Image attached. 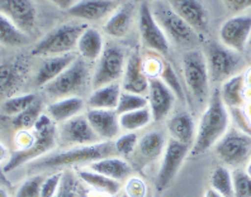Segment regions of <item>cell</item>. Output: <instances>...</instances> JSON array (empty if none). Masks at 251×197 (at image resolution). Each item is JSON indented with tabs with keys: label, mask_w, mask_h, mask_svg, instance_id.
Wrapping results in <instances>:
<instances>
[{
	"label": "cell",
	"mask_w": 251,
	"mask_h": 197,
	"mask_svg": "<svg viewBox=\"0 0 251 197\" xmlns=\"http://www.w3.org/2000/svg\"><path fill=\"white\" fill-rule=\"evenodd\" d=\"M230 121L231 111L221 99L220 88H216L212 91L211 97L197 125L196 140L190 154L196 157L215 148L221 138L230 129Z\"/></svg>",
	"instance_id": "cell-1"
},
{
	"label": "cell",
	"mask_w": 251,
	"mask_h": 197,
	"mask_svg": "<svg viewBox=\"0 0 251 197\" xmlns=\"http://www.w3.org/2000/svg\"><path fill=\"white\" fill-rule=\"evenodd\" d=\"M117 155L113 142H100L92 146L71 147L62 148L56 153H49L45 157L31 162V168L34 171L61 170L73 166H89L101 158Z\"/></svg>",
	"instance_id": "cell-2"
},
{
	"label": "cell",
	"mask_w": 251,
	"mask_h": 197,
	"mask_svg": "<svg viewBox=\"0 0 251 197\" xmlns=\"http://www.w3.org/2000/svg\"><path fill=\"white\" fill-rule=\"evenodd\" d=\"M57 146V125L45 112L33 128V139L31 144L27 148L18 149L14 154L10 155L4 166V172H12L22 164L40 159Z\"/></svg>",
	"instance_id": "cell-3"
},
{
	"label": "cell",
	"mask_w": 251,
	"mask_h": 197,
	"mask_svg": "<svg viewBox=\"0 0 251 197\" xmlns=\"http://www.w3.org/2000/svg\"><path fill=\"white\" fill-rule=\"evenodd\" d=\"M181 73L190 96L199 104L208 103L212 82L204 52L198 49L185 52L181 57Z\"/></svg>",
	"instance_id": "cell-4"
},
{
	"label": "cell",
	"mask_w": 251,
	"mask_h": 197,
	"mask_svg": "<svg viewBox=\"0 0 251 197\" xmlns=\"http://www.w3.org/2000/svg\"><path fill=\"white\" fill-rule=\"evenodd\" d=\"M88 64V61L77 57L57 79L43 88L45 95L51 101L64 97L80 96L86 86H92L93 71Z\"/></svg>",
	"instance_id": "cell-5"
},
{
	"label": "cell",
	"mask_w": 251,
	"mask_h": 197,
	"mask_svg": "<svg viewBox=\"0 0 251 197\" xmlns=\"http://www.w3.org/2000/svg\"><path fill=\"white\" fill-rule=\"evenodd\" d=\"M150 6L169 42L183 47L197 42L199 34L194 32L193 28L180 15L174 12L168 0H151Z\"/></svg>",
	"instance_id": "cell-6"
},
{
	"label": "cell",
	"mask_w": 251,
	"mask_h": 197,
	"mask_svg": "<svg viewBox=\"0 0 251 197\" xmlns=\"http://www.w3.org/2000/svg\"><path fill=\"white\" fill-rule=\"evenodd\" d=\"M86 25L83 23H65L41 38L32 48V55L40 57H52L71 53L76 48L80 34Z\"/></svg>",
	"instance_id": "cell-7"
},
{
	"label": "cell",
	"mask_w": 251,
	"mask_h": 197,
	"mask_svg": "<svg viewBox=\"0 0 251 197\" xmlns=\"http://www.w3.org/2000/svg\"><path fill=\"white\" fill-rule=\"evenodd\" d=\"M213 149L224 166L244 168L251 158V134L241 128H230Z\"/></svg>",
	"instance_id": "cell-8"
},
{
	"label": "cell",
	"mask_w": 251,
	"mask_h": 197,
	"mask_svg": "<svg viewBox=\"0 0 251 197\" xmlns=\"http://www.w3.org/2000/svg\"><path fill=\"white\" fill-rule=\"evenodd\" d=\"M128 56L121 45L107 43L104 51L95 62L92 73V90L101 86L120 82L125 72L126 62Z\"/></svg>",
	"instance_id": "cell-9"
},
{
	"label": "cell",
	"mask_w": 251,
	"mask_h": 197,
	"mask_svg": "<svg viewBox=\"0 0 251 197\" xmlns=\"http://www.w3.org/2000/svg\"><path fill=\"white\" fill-rule=\"evenodd\" d=\"M209 77L213 84H224L226 80L240 73L241 57L239 52L227 48L221 42H212L204 52Z\"/></svg>",
	"instance_id": "cell-10"
},
{
	"label": "cell",
	"mask_w": 251,
	"mask_h": 197,
	"mask_svg": "<svg viewBox=\"0 0 251 197\" xmlns=\"http://www.w3.org/2000/svg\"><path fill=\"white\" fill-rule=\"evenodd\" d=\"M192 151V147L169 138L165 151L161 155L159 171L155 178V187L157 191H164L170 186L178 172L180 171L185 158Z\"/></svg>",
	"instance_id": "cell-11"
},
{
	"label": "cell",
	"mask_w": 251,
	"mask_h": 197,
	"mask_svg": "<svg viewBox=\"0 0 251 197\" xmlns=\"http://www.w3.org/2000/svg\"><path fill=\"white\" fill-rule=\"evenodd\" d=\"M137 15L138 32H140L142 44L147 49H151L160 55H168L169 49H170V42L153 17L150 3L147 0H144L140 4Z\"/></svg>",
	"instance_id": "cell-12"
},
{
	"label": "cell",
	"mask_w": 251,
	"mask_h": 197,
	"mask_svg": "<svg viewBox=\"0 0 251 197\" xmlns=\"http://www.w3.org/2000/svg\"><path fill=\"white\" fill-rule=\"evenodd\" d=\"M100 142L85 114H80L57 125V144L61 148L92 146Z\"/></svg>",
	"instance_id": "cell-13"
},
{
	"label": "cell",
	"mask_w": 251,
	"mask_h": 197,
	"mask_svg": "<svg viewBox=\"0 0 251 197\" xmlns=\"http://www.w3.org/2000/svg\"><path fill=\"white\" fill-rule=\"evenodd\" d=\"M220 42L235 52H244L251 38V14H235L222 23L218 32Z\"/></svg>",
	"instance_id": "cell-14"
},
{
	"label": "cell",
	"mask_w": 251,
	"mask_h": 197,
	"mask_svg": "<svg viewBox=\"0 0 251 197\" xmlns=\"http://www.w3.org/2000/svg\"><path fill=\"white\" fill-rule=\"evenodd\" d=\"M0 13L25 34L36 27L37 6L33 0H0Z\"/></svg>",
	"instance_id": "cell-15"
},
{
	"label": "cell",
	"mask_w": 251,
	"mask_h": 197,
	"mask_svg": "<svg viewBox=\"0 0 251 197\" xmlns=\"http://www.w3.org/2000/svg\"><path fill=\"white\" fill-rule=\"evenodd\" d=\"M149 109L153 121H162L169 118L175 101L178 100L173 91L164 84L160 77H150L149 91H147Z\"/></svg>",
	"instance_id": "cell-16"
},
{
	"label": "cell",
	"mask_w": 251,
	"mask_h": 197,
	"mask_svg": "<svg viewBox=\"0 0 251 197\" xmlns=\"http://www.w3.org/2000/svg\"><path fill=\"white\" fill-rule=\"evenodd\" d=\"M122 3L123 0H77L68 13L77 21L94 23L109 18Z\"/></svg>",
	"instance_id": "cell-17"
},
{
	"label": "cell",
	"mask_w": 251,
	"mask_h": 197,
	"mask_svg": "<svg viewBox=\"0 0 251 197\" xmlns=\"http://www.w3.org/2000/svg\"><path fill=\"white\" fill-rule=\"evenodd\" d=\"M149 81L150 77L145 71L142 57L138 52H132L127 58L125 72L121 80L122 91L146 96L149 91Z\"/></svg>",
	"instance_id": "cell-18"
},
{
	"label": "cell",
	"mask_w": 251,
	"mask_h": 197,
	"mask_svg": "<svg viewBox=\"0 0 251 197\" xmlns=\"http://www.w3.org/2000/svg\"><path fill=\"white\" fill-rule=\"evenodd\" d=\"M84 114L101 142H113L122 133L116 110L86 109Z\"/></svg>",
	"instance_id": "cell-19"
},
{
	"label": "cell",
	"mask_w": 251,
	"mask_h": 197,
	"mask_svg": "<svg viewBox=\"0 0 251 197\" xmlns=\"http://www.w3.org/2000/svg\"><path fill=\"white\" fill-rule=\"evenodd\" d=\"M174 12L187 22L194 32L202 34L207 32L209 15L201 0H168Z\"/></svg>",
	"instance_id": "cell-20"
},
{
	"label": "cell",
	"mask_w": 251,
	"mask_h": 197,
	"mask_svg": "<svg viewBox=\"0 0 251 197\" xmlns=\"http://www.w3.org/2000/svg\"><path fill=\"white\" fill-rule=\"evenodd\" d=\"M168 140L165 134L160 131H150L140 136L137 148L133 153L136 162L141 166L156 162L165 151Z\"/></svg>",
	"instance_id": "cell-21"
},
{
	"label": "cell",
	"mask_w": 251,
	"mask_h": 197,
	"mask_svg": "<svg viewBox=\"0 0 251 197\" xmlns=\"http://www.w3.org/2000/svg\"><path fill=\"white\" fill-rule=\"evenodd\" d=\"M136 13H138V10H136V4L133 1L122 3V5L105 21L103 32L114 40L125 38L131 30Z\"/></svg>",
	"instance_id": "cell-22"
},
{
	"label": "cell",
	"mask_w": 251,
	"mask_h": 197,
	"mask_svg": "<svg viewBox=\"0 0 251 197\" xmlns=\"http://www.w3.org/2000/svg\"><path fill=\"white\" fill-rule=\"evenodd\" d=\"M86 100L81 96H70L51 101L46 108V114L56 125L62 124L75 116L84 114Z\"/></svg>",
	"instance_id": "cell-23"
},
{
	"label": "cell",
	"mask_w": 251,
	"mask_h": 197,
	"mask_svg": "<svg viewBox=\"0 0 251 197\" xmlns=\"http://www.w3.org/2000/svg\"><path fill=\"white\" fill-rule=\"evenodd\" d=\"M90 170L100 173L103 176L116 179L118 182H125L132 177L133 168L126 158L120 155H110V157L101 158L98 161L93 162L89 166H86Z\"/></svg>",
	"instance_id": "cell-24"
},
{
	"label": "cell",
	"mask_w": 251,
	"mask_h": 197,
	"mask_svg": "<svg viewBox=\"0 0 251 197\" xmlns=\"http://www.w3.org/2000/svg\"><path fill=\"white\" fill-rule=\"evenodd\" d=\"M76 58L77 56L74 55L73 52L66 53V55L47 57L46 60L43 61V64L41 65L36 76H34L36 85L42 88L49 85L50 82H52L53 80L57 79L58 76L61 75Z\"/></svg>",
	"instance_id": "cell-25"
},
{
	"label": "cell",
	"mask_w": 251,
	"mask_h": 197,
	"mask_svg": "<svg viewBox=\"0 0 251 197\" xmlns=\"http://www.w3.org/2000/svg\"><path fill=\"white\" fill-rule=\"evenodd\" d=\"M168 131L172 139L193 147L197 134V124L189 112H175L168 120Z\"/></svg>",
	"instance_id": "cell-26"
},
{
	"label": "cell",
	"mask_w": 251,
	"mask_h": 197,
	"mask_svg": "<svg viewBox=\"0 0 251 197\" xmlns=\"http://www.w3.org/2000/svg\"><path fill=\"white\" fill-rule=\"evenodd\" d=\"M75 175L79 178V181H81L84 185L90 187L93 191L98 192V194L113 197L122 191V183L121 182L103 176V175L90 170L88 167H79V168H76Z\"/></svg>",
	"instance_id": "cell-27"
},
{
	"label": "cell",
	"mask_w": 251,
	"mask_h": 197,
	"mask_svg": "<svg viewBox=\"0 0 251 197\" xmlns=\"http://www.w3.org/2000/svg\"><path fill=\"white\" fill-rule=\"evenodd\" d=\"M221 99L228 110L244 108L246 104V81L244 73H237L221 85Z\"/></svg>",
	"instance_id": "cell-28"
},
{
	"label": "cell",
	"mask_w": 251,
	"mask_h": 197,
	"mask_svg": "<svg viewBox=\"0 0 251 197\" xmlns=\"http://www.w3.org/2000/svg\"><path fill=\"white\" fill-rule=\"evenodd\" d=\"M105 42L100 30L93 27H86L80 34L76 49L80 57L88 62H97L104 51Z\"/></svg>",
	"instance_id": "cell-29"
},
{
	"label": "cell",
	"mask_w": 251,
	"mask_h": 197,
	"mask_svg": "<svg viewBox=\"0 0 251 197\" xmlns=\"http://www.w3.org/2000/svg\"><path fill=\"white\" fill-rule=\"evenodd\" d=\"M121 94H122L121 82H114V84L95 88V90H92L90 95L86 99V108L88 109L116 110Z\"/></svg>",
	"instance_id": "cell-30"
},
{
	"label": "cell",
	"mask_w": 251,
	"mask_h": 197,
	"mask_svg": "<svg viewBox=\"0 0 251 197\" xmlns=\"http://www.w3.org/2000/svg\"><path fill=\"white\" fill-rule=\"evenodd\" d=\"M21 65L17 62L0 64V97L13 96V92L18 88L23 77Z\"/></svg>",
	"instance_id": "cell-31"
},
{
	"label": "cell",
	"mask_w": 251,
	"mask_h": 197,
	"mask_svg": "<svg viewBox=\"0 0 251 197\" xmlns=\"http://www.w3.org/2000/svg\"><path fill=\"white\" fill-rule=\"evenodd\" d=\"M43 114H45L43 112V103L38 97L31 106H28L27 109L23 110L21 114L13 116L12 124L13 127L21 131H33L37 121L40 120Z\"/></svg>",
	"instance_id": "cell-32"
},
{
	"label": "cell",
	"mask_w": 251,
	"mask_h": 197,
	"mask_svg": "<svg viewBox=\"0 0 251 197\" xmlns=\"http://www.w3.org/2000/svg\"><path fill=\"white\" fill-rule=\"evenodd\" d=\"M152 121V115H151L149 106L144 108V109L126 112V114L120 115V125L122 131H133V133H137V131H142L146 127H149Z\"/></svg>",
	"instance_id": "cell-33"
},
{
	"label": "cell",
	"mask_w": 251,
	"mask_h": 197,
	"mask_svg": "<svg viewBox=\"0 0 251 197\" xmlns=\"http://www.w3.org/2000/svg\"><path fill=\"white\" fill-rule=\"evenodd\" d=\"M209 185L213 191L222 197H233V178L232 170L226 166H218L212 171Z\"/></svg>",
	"instance_id": "cell-34"
},
{
	"label": "cell",
	"mask_w": 251,
	"mask_h": 197,
	"mask_svg": "<svg viewBox=\"0 0 251 197\" xmlns=\"http://www.w3.org/2000/svg\"><path fill=\"white\" fill-rule=\"evenodd\" d=\"M27 42V34L19 30L9 19L0 13V44L5 47H21Z\"/></svg>",
	"instance_id": "cell-35"
},
{
	"label": "cell",
	"mask_w": 251,
	"mask_h": 197,
	"mask_svg": "<svg viewBox=\"0 0 251 197\" xmlns=\"http://www.w3.org/2000/svg\"><path fill=\"white\" fill-rule=\"evenodd\" d=\"M38 99L36 94L33 92H28V94L21 95H13V96L5 99L3 103L1 109L5 112L6 115L16 116L21 114L23 110H25L28 106H31L34 101Z\"/></svg>",
	"instance_id": "cell-36"
},
{
	"label": "cell",
	"mask_w": 251,
	"mask_h": 197,
	"mask_svg": "<svg viewBox=\"0 0 251 197\" xmlns=\"http://www.w3.org/2000/svg\"><path fill=\"white\" fill-rule=\"evenodd\" d=\"M159 77L164 81L166 86H168L170 90L173 91V94L175 95V97L180 101H185L187 97H185V91H184L183 85H181L180 79H179L176 71L173 68V66L168 62H162L161 71L159 73Z\"/></svg>",
	"instance_id": "cell-37"
},
{
	"label": "cell",
	"mask_w": 251,
	"mask_h": 197,
	"mask_svg": "<svg viewBox=\"0 0 251 197\" xmlns=\"http://www.w3.org/2000/svg\"><path fill=\"white\" fill-rule=\"evenodd\" d=\"M140 136L137 133L133 131H122L120 135L113 140L114 151L116 154L122 158H128L129 155H133L137 148Z\"/></svg>",
	"instance_id": "cell-38"
},
{
	"label": "cell",
	"mask_w": 251,
	"mask_h": 197,
	"mask_svg": "<svg viewBox=\"0 0 251 197\" xmlns=\"http://www.w3.org/2000/svg\"><path fill=\"white\" fill-rule=\"evenodd\" d=\"M147 106H149L147 96L138 94H132V92H127V91H122L116 111L118 115H122V114H126V112H131L135 111V110L144 109V108H147Z\"/></svg>",
	"instance_id": "cell-39"
},
{
	"label": "cell",
	"mask_w": 251,
	"mask_h": 197,
	"mask_svg": "<svg viewBox=\"0 0 251 197\" xmlns=\"http://www.w3.org/2000/svg\"><path fill=\"white\" fill-rule=\"evenodd\" d=\"M233 197H251V177L244 168L232 170Z\"/></svg>",
	"instance_id": "cell-40"
},
{
	"label": "cell",
	"mask_w": 251,
	"mask_h": 197,
	"mask_svg": "<svg viewBox=\"0 0 251 197\" xmlns=\"http://www.w3.org/2000/svg\"><path fill=\"white\" fill-rule=\"evenodd\" d=\"M45 176L34 175L25 179L16 192V197H41V188Z\"/></svg>",
	"instance_id": "cell-41"
},
{
	"label": "cell",
	"mask_w": 251,
	"mask_h": 197,
	"mask_svg": "<svg viewBox=\"0 0 251 197\" xmlns=\"http://www.w3.org/2000/svg\"><path fill=\"white\" fill-rule=\"evenodd\" d=\"M62 177H64L62 171H57L45 177L42 182V188H41V197H57L60 187H61Z\"/></svg>",
	"instance_id": "cell-42"
},
{
	"label": "cell",
	"mask_w": 251,
	"mask_h": 197,
	"mask_svg": "<svg viewBox=\"0 0 251 197\" xmlns=\"http://www.w3.org/2000/svg\"><path fill=\"white\" fill-rule=\"evenodd\" d=\"M77 181H79V178L76 177V175H73L70 172H64L61 187H60L57 197H80L79 188H77V186H79Z\"/></svg>",
	"instance_id": "cell-43"
},
{
	"label": "cell",
	"mask_w": 251,
	"mask_h": 197,
	"mask_svg": "<svg viewBox=\"0 0 251 197\" xmlns=\"http://www.w3.org/2000/svg\"><path fill=\"white\" fill-rule=\"evenodd\" d=\"M125 194L128 197H149L146 183L140 177H131L126 181Z\"/></svg>",
	"instance_id": "cell-44"
},
{
	"label": "cell",
	"mask_w": 251,
	"mask_h": 197,
	"mask_svg": "<svg viewBox=\"0 0 251 197\" xmlns=\"http://www.w3.org/2000/svg\"><path fill=\"white\" fill-rule=\"evenodd\" d=\"M226 9L235 14H241L242 12L250 9L251 0H221Z\"/></svg>",
	"instance_id": "cell-45"
},
{
	"label": "cell",
	"mask_w": 251,
	"mask_h": 197,
	"mask_svg": "<svg viewBox=\"0 0 251 197\" xmlns=\"http://www.w3.org/2000/svg\"><path fill=\"white\" fill-rule=\"evenodd\" d=\"M47 1H50V3L55 5L56 8H58V9L66 10V12L70 9L74 4L76 3V0H47Z\"/></svg>",
	"instance_id": "cell-46"
},
{
	"label": "cell",
	"mask_w": 251,
	"mask_h": 197,
	"mask_svg": "<svg viewBox=\"0 0 251 197\" xmlns=\"http://www.w3.org/2000/svg\"><path fill=\"white\" fill-rule=\"evenodd\" d=\"M242 116L245 120L246 124L251 128V100L244 105V110H242Z\"/></svg>",
	"instance_id": "cell-47"
},
{
	"label": "cell",
	"mask_w": 251,
	"mask_h": 197,
	"mask_svg": "<svg viewBox=\"0 0 251 197\" xmlns=\"http://www.w3.org/2000/svg\"><path fill=\"white\" fill-rule=\"evenodd\" d=\"M9 157V153H8V149L5 148L3 143H0V163L3 161H5L6 158Z\"/></svg>",
	"instance_id": "cell-48"
},
{
	"label": "cell",
	"mask_w": 251,
	"mask_h": 197,
	"mask_svg": "<svg viewBox=\"0 0 251 197\" xmlns=\"http://www.w3.org/2000/svg\"><path fill=\"white\" fill-rule=\"evenodd\" d=\"M203 197H222L220 194H217L216 191H213L212 188H208L207 191L204 192V196Z\"/></svg>",
	"instance_id": "cell-49"
},
{
	"label": "cell",
	"mask_w": 251,
	"mask_h": 197,
	"mask_svg": "<svg viewBox=\"0 0 251 197\" xmlns=\"http://www.w3.org/2000/svg\"><path fill=\"white\" fill-rule=\"evenodd\" d=\"M244 170H245V172L248 173L249 176L251 177V158H250V161H249L248 163H246V166L244 167Z\"/></svg>",
	"instance_id": "cell-50"
},
{
	"label": "cell",
	"mask_w": 251,
	"mask_h": 197,
	"mask_svg": "<svg viewBox=\"0 0 251 197\" xmlns=\"http://www.w3.org/2000/svg\"><path fill=\"white\" fill-rule=\"evenodd\" d=\"M0 197H10L9 194H8V191H6L5 188L0 187Z\"/></svg>",
	"instance_id": "cell-51"
},
{
	"label": "cell",
	"mask_w": 251,
	"mask_h": 197,
	"mask_svg": "<svg viewBox=\"0 0 251 197\" xmlns=\"http://www.w3.org/2000/svg\"><path fill=\"white\" fill-rule=\"evenodd\" d=\"M121 197H128V196H127V195H126V194H123ZM149 197H150V196H149Z\"/></svg>",
	"instance_id": "cell-52"
},
{
	"label": "cell",
	"mask_w": 251,
	"mask_h": 197,
	"mask_svg": "<svg viewBox=\"0 0 251 197\" xmlns=\"http://www.w3.org/2000/svg\"><path fill=\"white\" fill-rule=\"evenodd\" d=\"M249 47H251V38H250V42H249Z\"/></svg>",
	"instance_id": "cell-53"
},
{
	"label": "cell",
	"mask_w": 251,
	"mask_h": 197,
	"mask_svg": "<svg viewBox=\"0 0 251 197\" xmlns=\"http://www.w3.org/2000/svg\"><path fill=\"white\" fill-rule=\"evenodd\" d=\"M149 1H151V0H149Z\"/></svg>",
	"instance_id": "cell-54"
}]
</instances>
